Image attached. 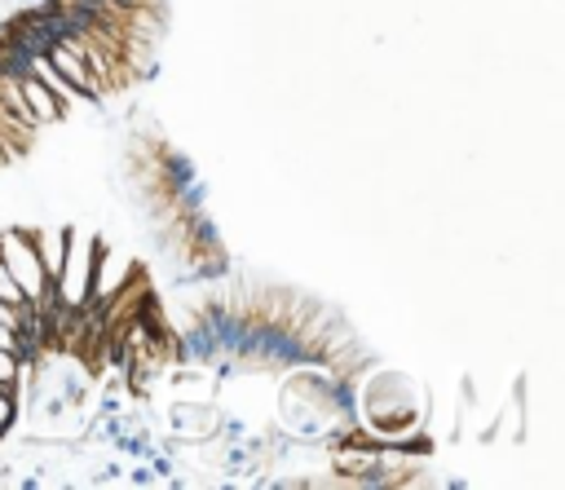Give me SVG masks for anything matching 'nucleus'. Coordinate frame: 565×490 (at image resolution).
Returning a JSON list of instances; mask_svg holds the SVG:
<instances>
[{
  "label": "nucleus",
  "mask_w": 565,
  "mask_h": 490,
  "mask_svg": "<svg viewBox=\"0 0 565 490\" xmlns=\"http://www.w3.org/2000/svg\"><path fill=\"white\" fill-rule=\"evenodd\" d=\"M26 71H31L35 79H44V88H49V93H53V97H57L62 106H84V102H88V97H84L79 88H71V84H66V79L57 75V66H53L49 57H35V53H31V62H26Z\"/></svg>",
  "instance_id": "4"
},
{
  "label": "nucleus",
  "mask_w": 565,
  "mask_h": 490,
  "mask_svg": "<svg viewBox=\"0 0 565 490\" xmlns=\"http://www.w3.org/2000/svg\"><path fill=\"white\" fill-rule=\"evenodd\" d=\"M18 88H22V97H26V106L35 110V119H44V124H49V119H57V110H62V102H57V97H53V93H49L44 84H35V79L26 75V79H18Z\"/></svg>",
  "instance_id": "5"
},
{
  "label": "nucleus",
  "mask_w": 565,
  "mask_h": 490,
  "mask_svg": "<svg viewBox=\"0 0 565 490\" xmlns=\"http://www.w3.org/2000/svg\"><path fill=\"white\" fill-rule=\"evenodd\" d=\"M0 300H9V305H22L26 296H22V287L13 283V274L4 269V260H0Z\"/></svg>",
  "instance_id": "6"
},
{
  "label": "nucleus",
  "mask_w": 565,
  "mask_h": 490,
  "mask_svg": "<svg viewBox=\"0 0 565 490\" xmlns=\"http://www.w3.org/2000/svg\"><path fill=\"white\" fill-rule=\"evenodd\" d=\"M0 322H9V327H22V318H18V305L0 300Z\"/></svg>",
  "instance_id": "8"
},
{
  "label": "nucleus",
  "mask_w": 565,
  "mask_h": 490,
  "mask_svg": "<svg viewBox=\"0 0 565 490\" xmlns=\"http://www.w3.org/2000/svg\"><path fill=\"white\" fill-rule=\"evenodd\" d=\"M18 380V349H0V384Z\"/></svg>",
  "instance_id": "7"
},
{
  "label": "nucleus",
  "mask_w": 565,
  "mask_h": 490,
  "mask_svg": "<svg viewBox=\"0 0 565 490\" xmlns=\"http://www.w3.org/2000/svg\"><path fill=\"white\" fill-rule=\"evenodd\" d=\"M49 62L57 66V75H62L71 88H79L84 97H102V84H97V75L88 71V62H84V57H79V53H75L66 40H57V44H53Z\"/></svg>",
  "instance_id": "3"
},
{
  "label": "nucleus",
  "mask_w": 565,
  "mask_h": 490,
  "mask_svg": "<svg viewBox=\"0 0 565 490\" xmlns=\"http://www.w3.org/2000/svg\"><path fill=\"white\" fill-rule=\"evenodd\" d=\"M0 260H4V269L13 274V283L22 287V296L26 300H35V296H44V283H49V274H44V260H40V252H35V243H31V234H4L0 238Z\"/></svg>",
  "instance_id": "1"
},
{
  "label": "nucleus",
  "mask_w": 565,
  "mask_h": 490,
  "mask_svg": "<svg viewBox=\"0 0 565 490\" xmlns=\"http://www.w3.org/2000/svg\"><path fill=\"white\" fill-rule=\"evenodd\" d=\"M57 274H62V296L71 305H79L84 291H88V278H93V260H88V252H84L79 238H66V256H62Z\"/></svg>",
  "instance_id": "2"
}]
</instances>
